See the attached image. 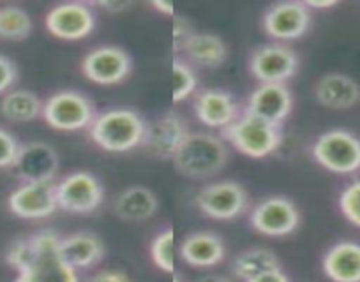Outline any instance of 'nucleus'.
<instances>
[{"label": "nucleus", "instance_id": "1", "mask_svg": "<svg viewBox=\"0 0 360 282\" xmlns=\"http://www.w3.org/2000/svg\"><path fill=\"white\" fill-rule=\"evenodd\" d=\"M60 239L53 229H41L15 240L6 253V263L18 271L15 282H79L60 256Z\"/></svg>", "mask_w": 360, "mask_h": 282}, {"label": "nucleus", "instance_id": "2", "mask_svg": "<svg viewBox=\"0 0 360 282\" xmlns=\"http://www.w3.org/2000/svg\"><path fill=\"white\" fill-rule=\"evenodd\" d=\"M176 173L191 180H207L219 173L228 163L223 137L210 133H189L172 159Z\"/></svg>", "mask_w": 360, "mask_h": 282}, {"label": "nucleus", "instance_id": "3", "mask_svg": "<svg viewBox=\"0 0 360 282\" xmlns=\"http://www.w3.org/2000/svg\"><path fill=\"white\" fill-rule=\"evenodd\" d=\"M147 122L129 108H112L98 113L89 133L96 145L106 152L124 154L141 147Z\"/></svg>", "mask_w": 360, "mask_h": 282}, {"label": "nucleus", "instance_id": "4", "mask_svg": "<svg viewBox=\"0 0 360 282\" xmlns=\"http://www.w3.org/2000/svg\"><path fill=\"white\" fill-rule=\"evenodd\" d=\"M223 137L251 159H263L274 154L283 141L281 126L270 123L249 113H242L233 123L223 129Z\"/></svg>", "mask_w": 360, "mask_h": 282}, {"label": "nucleus", "instance_id": "5", "mask_svg": "<svg viewBox=\"0 0 360 282\" xmlns=\"http://www.w3.org/2000/svg\"><path fill=\"white\" fill-rule=\"evenodd\" d=\"M313 157L330 173H355L360 170V137L345 129L327 130L314 141Z\"/></svg>", "mask_w": 360, "mask_h": 282}, {"label": "nucleus", "instance_id": "6", "mask_svg": "<svg viewBox=\"0 0 360 282\" xmlns=\"http://www.w3.org/2000/svg\"><path fill=\"white\" fill-rule=\"evenodd\" d=\"M96 106L85 94L76 90H60L48 98L43 105V119L57 130H82L96 119Z\"/></svg>", "mask_w": 360, "mask_h": 282}, {"label": "nucleus", "instance_id": "7", "mask_svg": "<svg viewBox=\"0 0 360 282\" xmlns=\"http://www.w3.org/2000/svg\"><path fill=\"white\" fill-rule=\"evenodd\" d=\"M58 208L69 214L89 215L105 201V189L99 178L90 171H75L55 184Z\"/></svg>", "mask_w": 360, "mask_h": 282}, {"label": "nucleus", "instance_id": "8", "mask_svg": "<svg viewBox=\"0 0 360 282\" xmlns=\"http://www.w3.org/2000/svg\"><path fill=\"white\" fill-rule=\"evenodd\" d=\"M195 201L205 217L216 221H233L248 210L249 196L244 185L238 182L221 180L200 189Z\"/></svg>", "mask_w": 360, "mask_h": 282}, {"label": "nucleus", "instance_id": "9", "mask_svg": "<svg viewBox=\"0 0 360 282\" xmlns=\"http://www.w3.org/2000/svg\"><path fill=\"white\" fill-rule=\"evenodd\" d=\"M249 71L259 83H286L299 71V55L286 44H263L249 57Z\"/></svg>", "mask_w": 360, "mask_h": 282}, {"label": "nucleus", "instance_id": "10", "mask_svg": "<svg viewBox=\"0 0 360 282\" xmlns=\"http://www.w3.org/2000/svg\"><path fill=\"white\" fill-rule=\"evenodd\" d=\"M188 134L189 127L184 116H180L175 109H169V112L162 113L161 116L152 120L150 123H147L141 147L148 156L155 157V159L172 161L186 141Z\"/></svg>", "mask_w": 360, "mask_h": 282}, {"label": "nucleus", "instance_id": "11", "mask_svg": "<svg viewBox=\"0 0 360 282\" xmlns=\"http://www.w3.org/2000/svg\"><path fill=\"white\" fill-rule=\"evenodd\" d=\"M249 221L259 235L286 236L299 228L300 212L286 196H269L252 208Z\"/></svg>", "mask_w": 360, "mask_h": 282}, {"label": "nucleus", "instance_id": "12", "mask_svg": "<svg viewBox=\"0 0 360 282\" xmlns=\"http://www.w3.org/2000/svg\"><path fill=\"white\" fill-rule=\"evenodd\" d=\"M133 69V58L120 46H99L90 50L82 60V71L90 81L112 87L127 80Z\"/></svg>", "mask_w": 360, "mask_h": 282}, {"label": "nucleus", "instance_id": "13", "mask_svg": "<svg viewBox=\"0 0 360 282\" xmlns=\"http://www.w3.org/2000/svg\"><path fill=\"white\" fill-rule=\"evenodd\" d=\"M46 29L53 37L62 41L85 39L96 29V13L90 4L65 2L55 6L46 15Z\"/></svg>", "mask_w": 360, "mask_h": 282}, {"label": "nucleus", "instance_id": "14", "mask_svg": "<svg viewBox=\"0 0 360 282\" xmlns=\"http://www.w3.org/2000/svg\"><path fill=\"white\" fill-rule=\"evenodd\" d=\"M13 168L23 184H53L58 171V156L48 143L32 141L20 147Z\"/></svg>", "mask_w": 360, "mask_h": 282}, {"label": "nucleus", "instance_id": "15", "mask_svg": "<svg viewBox=\"0 0 360 282\" xmlns=\"http://www.w3.org/2000/svg\"><path fill=\"white\" fill-rule=\"evenodd\" d=\"M262 25L272 39H299L309 30L311 11L304 2H279L266 9Z\"/></svg>", "mask_w": 360, "mask_h": 282}, {"label": "nucleus", "instance_id": "16", "mask_svg": "<svg viewBox=\"0 0 360 282\" xmlns=\"http://www.w3.org/2000/svg\"><path fill=\"white\" fill-rule=\"evenodd\" d=\"M8 206L20 219H46L58 208L55 184H22L9 194Z\"/></svg>", "mask_w": 360, "mask_h": 282}, {"label": "nucleus", "instance_id": "17", "mask_svg": "<svg viewBox=\"0 0 360 282\" xmlns=\"http://www.w3.org/2000/svg\"><path fill=\"white\" fill-rule=\"evenodd\" d=\"M293 108V95L285 83H262L251 92L245 113L281 126Z\"/></svg>", "mask_w": 360, "mask_h": 282}, {"label": "nucleus", "instance_id": "18", "mask_svg": "<svg viewBox=\"0 0 360 282\" xmlns=\"http://www.w3.org/2000/svg\"><path fill=\"white\" fill-rule=\"evenodd\" d=\"M196 119L212 129H226L240 116L238 105L230 92L223 88H205L195 98Z\"/></svg>", "mask_w": 360, "mask_h": 282}, {"label": "nucleus", "instance_id": "19", "mask_svg": "<svg viewBox=\"0 0 360 282\" xmlns=\"http://www.w3.org/2000/svg\"><path fill=\"white\" fill-rule=\"evenodd\" d=\"M314 98L328 109H349L359 105L360 85L346 74H325L314 87Z\"/></svg>", "mask_w": 360, "mask_h": 282}, {"label": "nucleus", "instance_id": "20", "mask_svg": "<svg viewBox=\"0 0 360 282\" xmlns=\"http://www.w3.org/2000/svg\"><path fill=\"white\" fill-rule=\"evenodd\" d=\"M180 254L189 267L212 268L223 263L226 247L216 233L198 231L186 236L180 247Z\"/></svg>", "mask_w": 360, "mask_h": 282}, {"label": "nucleus", "instance_id": "21", "mask_svg": "<svg viewBox=\"0 0 360 282\" xmlns=\"http://www.w3.org/2000/svg\"><path fill=\"white\" fill-rule=\"evenodd\" d=\"M60 256L75 270L90 268L105 257V243L90 231H78L60 239Z\"/></svg>", "mask_w": 360, "mask_h": 282}, {"label": "nucleus", "instance_id": "22", "mask_svg": "<svg viewBox=\"0 0 360 282\" xmlns=\"http://www.w3.org/2000/svg\"><path fill=\"white\" fill-rule=\"evenodd\" d=\"M323 271L332 282H360V243H334L323 256Z\"/></svg>", "mask_w": 360, "mask_h": 282}, {"label": "nucleus", "instance_id": "23", "mask_svg": "<svg viewBox=\"0 0 360 282\" xmlns=\"http://www.w3.org/2000/svg\"><path fill=\"white\" fill-rule=\"evenodd\" d=\"M159 201L155 192L143 185H133L117 194L113 212L120 221L145 222L158 214Z\"/></svg>", "mask_w": 360, "mask_h": 282}, {"label": "nucleus", "instance_id": "24", "mask_svg": "<svg viewBox=\"0 0 360 282\" xmlns=\"http://www.w3.org/2000/svg\"><path fill=\"white\" fill-rule=\"evenodd\" d=\"M182 51L193 64L209 69L221 67L228 58L226 43L216 34L195 32L184 44Z\"/></svg>", "mask_w": 360, "mask_h": 282}, {"label": "nucleus", "instance_id": "25", "mask_svg": "<svg viewBox=\"0 0 360 282\" xmlns=\"http://www.w3.org/2000/svg\"><path fill=\"white\" fill-rule=\"evenodd\" d=\"M281 268V261L276 256L274 250L265 249V247H252L238 253L231 261V274L240 281L248 282L256 275L269 270H278Z\"/></svg>", "mask_w": 360, "mask_h": 282}, {"label": "nucleus", "instance_id": "26", "mask_svg": "<svg viewBox=\"0 0 360 282\" xmlns=\"http://www.w3.org/2000/svg\"><path fill=\"white\" fill-rule=\"evenodd\" d=\"M0 113L11 122H30L43 116V102L30 90H9L0 101Z\"/></svg>", "mask_w": 360, "mask_h": 282}, {"label": "nucleus", "instance_id": "27", "mask_svg": "<svg viewBox=\"0 0 360 282\" xmlns=\"http://www.w3.org/2000/svg\"><path fill=\"white\" fill-rule=\"evenodd\" d=\"M32 32V18L29 13L16 6L0 8V39L23 41Z\"/></svg>", "mask_w": 360, "mask_h": 282}, {"label": "nucleus", "instance_id": "28", "mask_svg": "<svg viewBox=\"0 0 360 282\" xmlns=\"http://www.w3.org/2000/svg\"><path fill=\"white\" fill-rule=\"evenodd\" d=\"M150 257L159 270L175 274V236L172 228L161 231L152 240Z\"/></svg>", "mask_w": 360, "mask_h": 282}, {"label": "nucleus", "instance_id": "29", "mask_svg": "<svg viewBox=\"0 0 360 282\" xmlns=\"http://www.w3.org/2000/svg\"><path fill=\"white\" fill-rule=\"evenodd\" d=\"M173 102H180L193 95L198 87L195 69L182 60H173Z\"/></svg>", "mask_w": 360, "mask_h": 282}, {"label": "nucleus", "instance_id": "30", "mask_svg": "<svg viewBox=\"0 0 360 282\" xmlns=\"http://www.w3.org/2000/svg\"><path fill=\"white\" fill-rule=\"evenodd\" d=\"M339 208L346 221L360 228V180L352 182L342 189L341 196H339Z\"/></svg>", "mask_w": 360, "mask_h": 282}, {"label": "nucleus", "instance_id": "31", "mask_svg": "<svg viewBox=\"0 0 360 282\" xmlns=\"http://www.w3.org/2000/svg\"><path fill=\"white\" fill-rule=\"evenodd\" d=\"M20 143L9 130L0 127V170L15 166V161L20 152Z\"/></svg>", "mask_w": 360, "mask_h": 282}, {"label": "nucleus", "instance_id": "32", "mask_svg": "<svg viewBox=\"0 0 360 282\" xmlns=\"http://www.w3.org/2000/svg\"><path fill=\"white\" fill-rule=\"evenodd\" d=\"M18 80V67L9 57L0 53V94H8Z\"/></svg>", "mask_w": 360, "mask_h": 282}, {"label": "nucleus", "instance_id": "33", "mask_svg": "<svg viewBox=\"0 0 360 282\" xmlns=\"http://www.w3.org/2000/svg\"><path fill=\"white\" fill-rule=\"evenodd\" d=\"M193 34H195V29H193L191 23L184 16H176L175 23H173V43H175L173 46H175V50L182 51V48Z\"/></svg>", "mask_w": 360, "mask_h": 282}, {"label": "nucleus", "instance_id": "34", "mask_svg": "<svg viewBox=\"0 0 360 282\" xmlns=\"http://www.w3.org/2000/svg\"><path fill=\"white\" fill-rule=\"evenodd\" d=\"M89 282H133L129 275L122 270H101L89 278Z\"/></svg>", "mask_w": 360, "mask_h": 282}, {"label": "nucleus", "instance_id": "35", "mask_svg": "<svg viewBox=\"0 0 360 282\" xmlns=\"http://www.w3.org/2000/svg\"><path fill=\"white\" fill-rule=\"evenodd\" d=\"M248 282H290V278H288V275L281 270V268H278V270L263 271V274L256 275V277H252L251 281H248Z\"/></svg>", "mask_w": 360, "mask_h": 282}, {"label": "nucleus", "instance_id": "36", "mask_svg": "<svg viewBox=\"0 0 360 282\" xmlns=\"http://www.w3.org/2000/svg\"><path fill=\"white\" fill-rule=\"evenodd\" d=\"M90 8H101L106 9L110 13H120V11H126V9L131 8V2H113V0H105V2H92Z\"/></svg>", "mask_w": 360, "mask_h": 282}, {"label": "nucleus", "instance_id": "37", "mask_svg": "<svg viewBox=\"0 0 360 282\" xmlns=\"http://www.w3.org/2000/svg\"><path fill=\"white\" fill-rule=\"evenodd\" d=\"M150 6L155 9V11L161 13V15L175 16V8H173V4H169V2H162V0H154V2H150Z\"/></svg>", "mask_w": 360, "mask_h": 282}, {"label": "nucleus", "instance_id": "38", "mask_svg": "<svg viewBox=\"0 0 360 282\" xmlns=\"http://www.w3.org/2000/svg\"><path fill=\"white\" fill-rule=\"evenodd\" d=\"M304 4H306V8L311 11V9L334 8V6H338V2H335V0H325V2H318V0H306Z\"/></svg>", "mask_w": 360, "mask_h": 282}, {"label": "nucleus", "instance_id": "39", "mask_svg": "<svg viewBox=\"0 0 360 282\" xmlns=\"http://www.w3.org/2000/svg\"><path fill=\"white\" fill-rule=\"evenodd\" d=\"M196 282H233L228 277H223V275H205V277L198 278Z\"/></svg>", "mask_w": 360, "mask_h": 282}, {"label": "nucleus", "instance_id": "40", "mask_svg": "<svg viewBox=\"0 0 360 282\" xmlns=\"http://www.w3.org/2000/svg\"><path fill=\"white\" fill-rule=\"evenodd\" d=\"M173 282H182V278H180L179 275H175V274H173Z\"/></svg>", "mask_w": 360, "mask_h": 282}]
</instances>
